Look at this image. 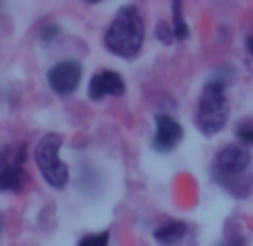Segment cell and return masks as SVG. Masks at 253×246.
<instances>
[{
	"label": "cell",
	"mask_w": 253,
	"mask_h": 246,
	"mask_svg": "<svg viewBox=\"0 0 253 246\" xmlns=\"http://www.w3.org/2000/svg\"><path fill=\"white\" fill-rule=\"evenodd\" d=\"M143 38H146V29L137 7H121L103 34V47L115 56L130 61L139 56Z\"/></svg>",
	"instance_id": "obj_1"
},
{
	"label": "cell",
	"mask_w": 253,
	"mask_h": 246,
	"mask_svg": "<svg viewBox=\"0 0 253 246\" xmlns=\"http://www.w3.org/2000/svg\"><path fill=\"white\" fill-rule=\"evenodd\" d=\"M81 79H83L81 63L72 61V58L56 63L54 67L47 70V85H49V90L58 96L74 94L77 87H79V83H81Z\"/></svg>",
	"instance_id": "obj_5"
},
{
	"label": "cell",
	"mask_w": 253,
	"mask_h": 246,
	"mask_svg": "<svg viewBox=\"0 0 253 246\" xmlns=\"http://www.w3.org/2000/svg\"><path fill=\"white\" fill-rule=\"evenodd\" d=\"M79 246H110V233H92V235H83L79 240Z\"/></svg>",
	"instance_id": "obj_12"
},
{
	"label": "cell",
	"mask_w": 253,
	"mask_h": 246,
	"mask_svg": "<svg viewBox=\"0 0 253 246\" xmlns=\"http://www.w3.org/2000/svg\"><path fill=\"white\" fill-rule=\"evenodd\" d=\"M61 134H45L34 150L36 166H39L43 179L47 181V186L52 188H65V184L70 181V170L61 159Z\"/></svg>",
	"instance_id": "obj_4"
},
{
	"label": "cell",
	"mask_w": 253,
	"mask_h": 246,
	"mask_svg": "<svg viewBox=\"0 0 253 246\" xmlns=\"http://www.w3.org/2000/svg\"><path fill=\"white\" fill-rule=\"evenodd\" d=\"M126 94V81L115 70H101L90 79L87 96L90 101H103L105 96H124Z\"/></svg>",
	"instance_id": "obj_6"
},
{
	"label": "cell",
	"mask_w": 253,
	"mask_h": 246,
	"mask_svg": "<svg viewBox=\"0 0 253 246\" xmlns=\"http://www.w3.org/2000/svg\"><path fill=\"white\" fill-rule=\"evenodd\" d=\"M85 2H90V5H94V2H101V0H85Z\"/></svg>",
	"instance_id": "obj_17"
},
{
	"label": "cell",
	"mask_w": 253,
	"mask_h": 246,
	"mask_svg": "<svg viewBox=\"0 0 253 246\" xmlns=\"http://www.w3.org/2000/svg\"><path fill=\"white\" fill-rule=\"evenodd\" d=\"M247 49H249V54H251V58H253V38L251 36L247 38Z\"/></svg>",
	"instance_id": "obj_16"
},
{
	"label": "cell",
	"mask_w": 253,
	"mask_h": 246,
	"mask_svg": "<svg viewBox=\"0 0 253 246\" xmlns=\"http://www.w3.org/2000/svg\"><path fill=\"white\" fill-rule=\"evenodd\" d=\"M25 181V170L23 166H5L0 168V193H18L23 190Z\"/></svg>",
	"instance_id": "obj_9"
},
{
	"label": "cell",
	"mask_w": 253,
	"mask_h": 246,
	"mask_svg": "<svg viewBox=\"0 0 253 246\" xmlns=\"http://www.w3.org/2000/svg\"><path fill=\"white\" fill-rule=\"evenodd\" d=\"M188 235V224L186 222H177V219H170V222L162 224V226L155 231V240L162 246H179Z\"/></svg>",
	"instance_id": "obj_8"
},
{
	"label": "cell",
	"mask_w": 253,
	"mask_h": 246,
	"mask_svg": "<svg viewBox=\"0 0 253 246\" xmlns=\"http://www.w3.org/2000/svg\"><path fill=\"white\" fill-rule=\"evenodd\" d=\"M251 168V152L244 146L231 143L224 146L213 161V177L217 184H222L235 197H247L251 190V181L247 179V172Z\"/></svg>",
	"instance_id": "obj_2"
},
{
	"label": "cell",
	"mask_w": 253,
	"mask_h": 246,
	"mask_svg": "<svg viewBox=\"0 0 253 246\" xmlns=\"http://www.w3.org/2000/svg\"><path fill=\"white\" fill-rule=\"evenodd\" d=\"M58 36V27L56 25H47V27L43 29V41H52V38Z\"/></svg>",
	"instance_id": "obj_14"
},
{
	"label": "cell",
	"mask_w": 253,
	"mask_h": 246,
	"mask_svg": "<svg viewBox=\"0 0 253 246\" xmlns=\"http://www.w3.org/2000/svg\"><path fill=\"white\" fill-rule=\"evenodd\" d=\"M184 130L182 125L168 114H157L155 117V134H153V148L157 152H172L177 143L182 141Z\"/></svg>",
	"instance_id": "obj_7"
},
{
	"label": "cell",
	"mask_w": 253,
	"mask_h": 246,
	"mask_svg": "<svg viewBox=\"0 0 253 246\" xmlns=\"http://www.w3.org/2000/svg\"><path fill=\"white\" fill-rule=\"evenodd\" d=\"M182 2L184 0H172V34H175V41H186L188 38V25L182 14Z\"/></svg>",
	"instance_id": "obj_10"
},
{
	"label": "cell",
	"mask_w": 253,
	"mask_h": 246,
	"mask_svg": "<svg viewBox=\"0 0 253 246\" xmlns=\"http://www.w3.org/2000/svg\"><path fill=\"white\" fill-rule=\"evenodd\" d=\"M226 85L229 81L222 76H213L204 85L197 101L195 110V123L204 134H217L224 130L229 121V101H226Z\"/></svg>",
	"instance_id": "obj_3"
},
{
	"label": "cell",
	"mask_w": 253,
	"mask_h": 246,
	"mask_svg": "<svg viewBox=\"0 0 253 246\" xmlns=\"http://www.w3.org/2000/svg\"><path fill=\"white\" fill-rule=\"evenodd\" d=\"M157 38L162 41L164 45H170L175 41V34H172V27H168L166 23H159L157 25Z\"/></svg>",
	"instance_id": "obj_13"
},
{
	"label": "cell",
	"mask_w": 253,
	"mask_h": 246,
	"mask_svg": "<svg viewBox=\"0 0 253 246\" xmlns=\"http://www.w3.org/2000/svg\"><path fill=\"white\" fill-rule=\"evenodd\" d=\"M235 134L244 146H253V119H242L235 128Z\"/></svg>",
	"instance_id": "obj_11"
},
{
	"label": "cell",
	"mask_w": 253,
	"mask_h": 246,
	"mask_svg": "<svg viewBox=\"0 0 253 246\" xmlns=\"http://www.w3.org/2000/svg\"><path fill=\"white\" fill-rule=\"evenodd\" d=\"M0 228H2V222H0Z\"/></svg>",
	"instance_id": "obj_18"
},
{
	"label": "cell",
	"mask_w": 253,
	"mask_h": 246,
	"mask_svg": "<svg viewBox=\"0 0 253 246\" xmlns=\"http://www.w3.org/2000/svg\"><path fill=\"white\" fill-rule=\"evenodd\" d=\"M220 246H247V244H244V240H240V237H229V240L222 242Z\"/></svg>",
	"instance_id": "obj_15"
}]
</instances>
